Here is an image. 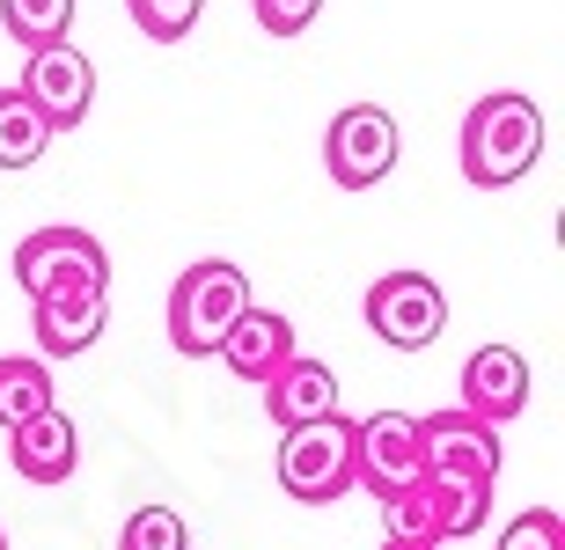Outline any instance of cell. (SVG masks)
I'll use <instances>...</instances> for the list:
<instances>
[{
    "mask_svg": "<svg viewBox=\"0 0 565 550\" xmlns=\"http://www.w3.org/2000/svg\"><path fill=\"white\" fill-rule=\"evenodd\" d=\"M500 550H565L558 507H529V514H514V529L500 536Z\"/></svg>",
    "mask_w": 565,
    "mask_h": 550,
    "instance_id": "44dd1931",
    "label": "cell"
},
{
    "mask_svg": "<svg viewBox=\"0 0 565 550\" xmlns=\"http://www.w3.org/2000/svg\"><path fill=\"white\" fill-rule=\"evenodd\" d=\"M15 88L52 132H74L88 118V104H96V66H88L74 44H52V52H30V60H22Z\"/></svg>",
    "mask_w": 565,
    "mask_h": 550,
    "instance_id": "30bf717a",
    "label": "cell"
},
{
    "mask_svg": "<svg viewBox=\"0 0 565 550\" xmlns=\"http://www.w3.org/2000/svg\"><path fill=\"white\" fill-rule=\"evenodd\" d=\"M544 140H551L544 110L529 104V96H514V88L478 96L470 118H462V176H470L478 191H500V184H514V176L536 170Z\"/></svg>",
    "mask_w": 565,
    "mask_h": 550,
    "instance_id": "6da1fadb",
    "label": "cell"
},
{
    "mask_svg": "<svg viewBox=\"0 0 565 550\" xmlns=\"http://www.w3.org/2000/svg\"><path fill=\"white\" fill-rule=\"evenodd\" d=\"M382 550H434V543H404V536H390V543H382Z\"/></svg>",
    "mask_w": 565,
    "mask_h": 550,
    "instance_id": "603a6c76",
    "label": "cell"
},
{
    "mask_svg": "<svg viewBox=\"0 0 565 550\" xmlns=\"http://www.w3.org/2000/svg\"><path fill=\"white\" fill-rule=\"evenodd\" d=\"M74 8H82V0H0V22H8V37H15L22 52H52V44H66V30H74Z\"/></svg>",
    "mask_w": 565,
    "mask_h": 550,
    "instance_id": "e0dca14e",
    "label": "cell"
},
{
    "mask_svg": "<svg viewBox=\"0 0 565 550\" xmlns=\"http://www.w3.org/2000/svg\"><path fill=\"white\" fill-rule=\"evenodd\" d=\"M367 331L397 353H426L448 331V294L426 272H382L367 287Z\"/></svg>",
    "mask_w": 565,
    "mask_h": 550,
    "instance_id": "ba28073f",
    "label": "cell"
},
{
    "mask_svg": "<svg viewBox=\"0 0 565 550\" xmlns=\"http://www.w3.org/2000/svg\"><path fill=\"white\" fill-rule=\"evenodd\" d=\"M250 15L265 37H301L316 15H323V0H250Z\"/></svg>",
    "mask_w": 565,
    "mask_h": 550,
    "instance_id": "7402d4cb",
    "label": "cell"
},
{
    "mask_svg": "<svg viewBox=\"0 0 565 550\" xmlns=\"http://www.w3.org/2000/svg\"><path fill=\"white\" fill-rule=\"evenodd\" d=\"M8 455H15V470L30 477V485H66L74 463H82V433H74L66 411H38L30 425L8 433Z\"/></svg>",
    "mask_w": 565,
    "mask_h": 550,
    "instance_id": "4fadbf2b",
    "label": "cell"
},
{
    "mask_svg": "<svg viewBox=\"0 0 565 550\" xmlns=\"http://www.w3.org/2000/svg\"><path fill=\"white\" fill-rule=\"evenodd\" d=\"M104 323H110V294L38 301V309H30V338H38V353H52V360H74V353H88V345L104 338Z\"/></svg>",
    "mask_w": 565,
    "mask_h": 550,
    "instance_id": "9a60e30c",
    "label": "cell"
},
{
    "mask_svg": "<svg viewBox=\"0 0 565 550\" xmlns=\"http://www.w3.org/2000/svg\"><path fill=\"white\" fill-rule=\"evenodd\" d=\"M44 148H52V126L22 104V88H0V170H8V176L30 170Z\"/></svg>",
    "mask_w": 565,
    "mask_h": 550,
    "instance_id": "ac0fdd59",
    "label": "cell"
},
{
    "mask_svg": "<svg viewBox=\"0 0 565 550\" xmlns=\"http://www.w3.org/2000/svg\"><path fill=\"white\" fill-rule=\"evenodd\" d=\"M38 411H52V367L30 360V353H0V425L15 433Z\"/></svg>",
    "mask_w": 565,
    "mask_h": 550,
    "instance_id": "2e32d148",
    "label": "cell"
},
{
    "mask_svg": "<svg viewBox=\"0 0 565 550\" xmlns=\"http://www.w3.org/2000/svg\"><path fill=\"white\" fill-rule=\"evenodd\" d=\"M250 309V272L228 265V257H199L184 265V279L169 287V345L199 360V353H221V338L235 331V316Z\"/></svg>",
    "mask_w": 565,
    "mask_h": 550,
    "instance_id": "7a4b0ae2",
    "label": "cell"
},
{
    "mask_svg": "<svg viewBox=\"0 0 565 550\" xmlns=\"http://www.w3.org/2000/svg\"><path fill=\"white\" fill-rule=\"evenodd\" d=\"M397 118L382 104H353V110H338L331 132H323V170H331V184L345 191H375L382 176L397 170Z\"/></svg>",
    "mask_w": 565,
    "mask_h": 550,
    "instance_id": "52a82bcc",
    "label": "cell"
},
{
    "mask_svg": "<svg viewBox=\"0 0 565 550\" xmlns=\"http://www.w3.org/2000/svg\"><path fill=\"white\" fill-rule=\"evenodd\" d=\"M118 550H191V529H184V514L140 507V514H126V529H118Z\"/></svg>",
    "mask_w": 565,
    "mask_h": 550,
    "instance_id": "ffe728a7",
    "label": "cell"
},
{
    "mask_svg": "<svg viewBox=\"0 0 565 550\" xmlns=\"http://www.w3.org/2000/svg\"><path fill=\"white\" fill-rule=\"evenodd\" d=\"M419 447H426V477L492 499V485H500V433L484 419H470V411H426Z\"/></svg>",
    "mask_w": 565,
    "mask_h": 550,
    "instance_id": "8992f818",
    "label": "cell"
},
{
    "mask_svg": "<svg viewBox=\"0 0 565 550\" xmlns=\"http://www.w3.org/2000/svg\"><path fill=\"white\" fill-rule=\"evenodd\" d=\"M484 514H492V499H484V492H462V485H440V477H419L404 499H390V536L440 550V543H456V536H478Z\"/></svg>",
    "mask_w": 565,
    "mask_h": 550,
    "instance_id": "9c48e42d",
    "label": "cell"
},
{
    "mask_svg": "<svg viewBox=\"0 0 565 550\" xmlns=\"http://www.w3.org/2000/svg\"><path fill=\"white\" fill-rule=\"evenodd\" d=\"M462 411L484 419L500 433L514 411H529V360L514 345H478L470 360H462Z\"/></svg>",
    "mask_w": 565,
    "mask_h": 550,
    "instance_id": "8fae6325",
    "label": "cell"
},
{
    "mask_svg": "<svg viewBox=\"0 0 565 550\" xmlns=\"http://www.w3.org/2000/svg\"><path fill=\"white\" fill-rule=\"evenodd\" d=\"M0 550H8V536H0Z\"/></svg>",
    "mask_w": 565,
    "mask_h": 550,
    "instance_id": "cb8c5ba5",
    "label": "cell"
},
{
    "mask_svg": "<svg viewBox=\"0 0 565 550\" xmlns=\"http://www.w3.org/2000/svg\"><path fill=\"white\" fill-rule=\"evenodd\" d=\"M15 287L30 301H74L110 287V250L88 228H38L15 242Z\"/></svg>",
    "mask_w": 565,
    "mask_h": 550,
    "instance_id": "3957f363",
    "label": "cell"
},
{
    "mask_svg": "<svg viewBox=\"0 0 565 550\" xmlns=\"http://www.w3.org/2000/svg\"><path fill=\"white\" fill-rule=\"evenodd\" d=\"M279 485H287V499H301V507L345 499V492H353V419L331 411V419H316V425L279 433Z\"/></svg>",
    "mask_w": 565,
    "mask_h": 550,
    "instance_id": "277c9868",
    "label": "cell"
},
{
    "mask_svg": "<svg viewBox=\"0 0 565 550\" xmlns=\"http://www.w3.org/2000/svg\"><path fill=\"white\" fill-rule=\"evenodd\" d=\"M294 353H301V345H294V323L279 316V309H257V301L235 316L228 338H221V360H228V375H235V381H257V389H265V381H273L279 367L294 360Z\"/></svg>",
    "mask_w": 565,
    "mask_h": 550,
    "instance_id": "7c38bea8",
    "label": "cell"
},
{
    "mask_svg": "<svg viewBox=\"0 0 565 550\" xmlns=\"http://www.w3.org/2000/svg\"><path fill=\"white\" fill-rule=\"evenodd\" d=\"M426 477V447H419V419L412 411H375L353 419V485L375 492L382 507Z\"/></svg>",
    "mask_w": 565,
    "mask_h": 550,
    "instance_id": "5b68a950",
    "label": "cell"
},
{
    "mask_svg": "<svg viewBox=\"0 0 565 550\" xmlns=\"http://www.w3.org/2000/svg\"><path fill=\"white\" fill-rule=\"evenodd\" d=\"M126 15H132V30H140V37L177 44V37H191V30H199L206 0H126Z\"/></svg>",
    "mask_w": 565,
    "mask_h": 550,
    "instance_id": "d6986e66",
    "label": "cell"
},
{
    "mask_svg": "<svg viewBox=\"0 0 565 550\" xmlns=\"http://www.w3.org/2000/svg\"><path fill=\"white\" fill-rule=\"evenodd\" d=\"M265 411L279 419V433L331 419V411H338V375H331L323 360H309V353H294V360L279 367L273 381H265Z\"/></svg>",
    "mask_w": 565,
    "mask_h": 550,
    "instance_id": "5bb4252c",
    "label": "cell"
}]
</instances>
